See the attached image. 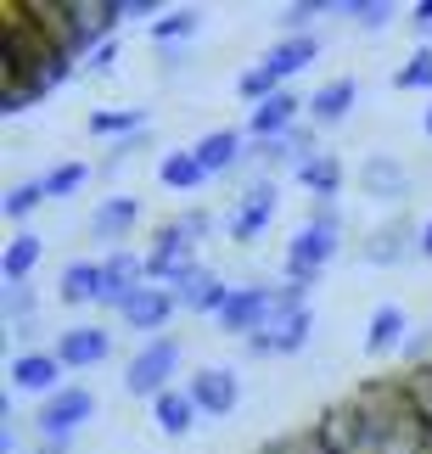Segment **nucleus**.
Returning <instances> with one entry per match:
<instances>
[{
    "mask_svg": "<svg viewBox=\"0 0 432 454\" xmlns=\"http://www.w3.org/2000/svg\"><path fill=\"white\" fill-rule=\"evenodd\" d=\"M332 253H337V214H332V202H320V207H315V219H309L303 231H298V241L287 247V270H292V281L309 286L320 264H332Z\"/></svg>",
    "mask_w": 432,
    "mask_h": 454,
    "instance_id": "1",
    "label": "nucleus"
},
{
    "mask_svg": "<svg viewBox=\"0 0 432 454\" xmlns=\"http://www.w3.org/2000/svg\"><path fill=\"white\" fill-rule=\"evenodd\" d=\"M202 236H208V214H185L180 224H169V231L158 236V247H152V258H146V275H158V281H180L185 270H197L192 253H197Z\"/></svg>",
    "mask_w": 432,
    "mask_h": 454,
    "instance_id": "2",
    "label": "nucleus"
},
{
    "mask_svg": "<svg viewBox=\"0 0 432 454\" xmlns=\"http://www.w3.org/2000/svg\"><path fill=\"white\" fill-rule=\"evenodd\" d=\"M175 364H180V342L175 337H152L141 354L130 359V371H124V387L135 398H158L169 387V376H175Z\"/></svg>",
    "mask_w": 432,
    "mask_h": 454,
    "instance_id": "3",
    "label": "nucleus"
},
{
    "mask_svg": "<svg viewBox=\"0 0 432 454\" xmlns=\"http://www.w3.org/2000/svg\"><path fill=\"white\" fill-rule=\"evenodd\" d=\"M270 320H275V292L270 286H236L231 303H224V314H219V325L231 331V337H247V342L264 337Z\"/></svg>",
    "mask_w": 432,
    "mask_h": 454,
    "instance_id": "4",
    "label": "nucleus"
},
{
    "mask_svg": "<svg viewBox=\"0 0 432 454\" xmlns=\"http://www.w3.org/2000/svg\"><path fill=\"white\" fill-rule=\"evenodd\" d=\"M90 415H96L90 387H62V393H51L45 410H40V438H74Z\"/></svg>",
    "mask_w": 432,
    "mask_h": 454,
    "instance_id": "5",
    "label": "nucleus"
},
{
    "mask_svg": "<svg viewBox=\"0 0 432 454\" xmlns=\"http://www.w3.org/2000/svg\"><path fill=\"white\" fill-rule=\"evenodd\" d=\"M231 292L236 286H219V275H208V270H185L180 281H175V298L192 309V314H224Z\"/></svg>",
    "mask_w": 432,
    "mask_h": 454,
    "instance_id": "6",
    "label": "nucleus"
},
{
    "mask_svg": "<svg viewBox=\"0 0 432 454\" xmlns=\"http://www.w3.org/2000/svg\"><path fill=\"white\" fill-rule=\"evenodd\" d=\"M113 354V337L101 325H74V331H62L57 337V359L62 364H74V371H84V364H101Z\"/></svg>",
    "mask_w": 432,
    "mask_h": 454,
    "instance_id": "7",
    "label": "nucleus"
},
{
    "mask_svg": "<svg viewBox=\"0 0 432 454\" xmlns=\"http://www.w3.org/2000/svg\"><path fill=\"white\" fill-rule=\"evenodd\" d=\"M270 214H275V185L270 180L247 185V191H241V202H236V214H231V236L236 241H253L270 224Z\"/></svg>",
    "mask_w": 432,
    "mask_h": 454,
    "instance_id": "8",
    "label": "nucleus"
},
{
    "mask_svg": "<svg viewBox=\"0 0 432 454\" xmlns=\"http://www.w3.org/2000/svg\"><path fill=\"white\" fill-rule=\"evenodd\" d=\"M141 270H146V258L113 253L107 264H101V303H118V309H124L135 292H141Z\"/></svg>",
    "mask_w": 432,
    "mask_h": 454,
    "instance_id": "9",
    "label": "nucleus"
},
{
    "mask_svg": "<svg viewBox=\"0 0 432 454\" xmlns=\"http://www.w3.org/2000/svg\"><path fill=\"white\" fill-rule=\"evenodd\" d=\"M185 393H192V404H197L202 415H231V410H236V376L219 371V364H214V371H197Z\"/></svg>",
    "mask_w": 432,
    "mask_h": 454,
    "instance_id": "10",
    "label": "nucleus"
},
{
    "mask_svg": "<svg viewBox=\"0 0 432 454\" xmlns=\"http://www.w3.org/2000/svg\"><path fill=\"white\" fill-rule=\"evenodd\" d=\"M175 303H180L175 292H163V286H141L118 314H124L135 331H163V325H169V314H175Z\"/></svg>",
    "mask_w": 432,
    "mask_h": 454,
    "instance_id": "11",
    "label": "nucleus"
},
{
    "mask_svg": "<svg viewBox=\"0 0 432 454\" xmlns=\"http://www.w3.org/2000/svg\"><path fill=\"white\" fill-rule=\"evenodd\" d=\"M315 438H320L326 449H332V454H354L359 443H365V415L349 410V404H342V410H326Z\"/></svg>",
    "mask_w": 432,
    "mask_h": 454,
    "instance_id": "12",
    "label": "nucleus"
},
{
    "mask_svg": "<svg viewBox=\"0 0 432 454\" xmlns=\"http://www.w3.org/2000/svg\"><path fill=\"white\" fill-rule=\"evenodd\" d=\"M298 107H303V101L292 96V90H275L270 101H258V107H253V124H247V129L258 135V141H275V135H287V129H292Z\"/></svg>",
    "mask_w": 432,
    "mask_h": 454,
    "instance_id": "13",
    "label": "nucleus"
},
{
    "mask_svg": "<svg viewBox=\"0 0 432 454\" xmlns=\"http://www.w3.org/2000/svg\"><path fill=\"white\" fill-rule=\"evenodd\" d=\"M359 185H365L371 197H388V202L410 197V174L393 163V157H365V168H359Z\"/></svg>",
    "mask_w": 432,
    "mask_h": 454,
    "instance_id": "14",
    "label": "nucleus"
},
{
    "mask_svg": "<svg viewBox=\"0 0 432 454\" xmlns=\"http://www.w3.org/2000/svg\"><path fill=\"white\" fill-rule=\"evenodd\" d=\"M57 376H62V359L57 354H17L12 359V381L23 393H51V387H57Z\"/></svg>",
    "mask_w": 432,
    "mask_h": 454,
    "instance_id": "15",
    "label": "nucleus"
},
{
    "mask_svg": "<svg viewBox=\"0 0 432 454\" xmlns=\"http://www.w3.org/2000/svg\"><path fill=\"white\" fill-rule=\"evenodd\" d=\"M303 107L315 113V124H342V118H349V107H354V79H332V84H320V90L309 96Z\"/></svg>",
    "mask_w": 432,
    "mask_h": 454,
    "instance_id": "16",
    "label": "nucleus"
},
{
    "mask_svg": "<svg viewBox=\"0 0 432 454\" xmlns=\"http://www.w3.org/2000/svg\"><path fill=\"white\" fill-rule=\"evenodd\" d=\"M315 51H320V45L309 40V34H303V40H281V45H275L270 57H264V74L281 84V79H292V74H303V67L315 62Z\"/></svg>",
    "mask_w": 432,
    "mask_h": 454,
    "instance_id": "17",
    "label": "nucleus"
},
{
    "mask_svg": "<svg viewBox=\"0 0 432 454\" xmlns=\"http://www.w3.org/2000/svg\"><path fill=\"white\" fill-rule=\"evenodd\" d=\"M192 152H197V163L208 168V174H224V168H231L247 146H241V135H236V129H214V135H202Z\"/></svg>",
    "mask_w": 432,
    "mask_h": 454,
    "instance_id": "18",
    "label": "nucleus"
},
{
    "mask_svg": "<svg viewBox=\"0 0 432 454\" xmlns=\"http://www.w3.org/2000/svg\"><path fill=\"white\" fill-rule=\"evenodd\" d=\"M365 348L371 354H393V348H405V309L382 303L371 314V331H365Z\"/></svg>",
    "mask_w": 432,
    "mask_h": 454,
    "instance_id": "19",
    "label": "nucleus"
},
{
    "mask_svg": "<svg viewBox=\"0 0 432 454\" xmlns=\"http://www.w3.org/2000/svg\"><path fill=\"white\" fill-rule=\"evenodd\" d=\"M135 214H141V207H135L130 197H107V202H101L96 214H90V236H101V241H118V236H124L130 224H135Z\"/></svg>",
    "mask_w": 432,
    "mask_h": 454,
    "instance_id": "20",
    "label": "nucleus"
},
{
    "mask_svg": "<svg viewBox=\"0 0 432 454\" xmlns=\"http://www.w3.org/2000/svg\"><path fill=\"white\" fill-rule=\"evenodd\" d=\"M62 303H101V264H67L62 270Z\"/></svg>",
    "mask_w": 432,
    "mask_h": 454,
    "instance_id": "21",
    "label": "nucleus"
},
{
    "mask_svg": "<svg viewBox=\"0 0 432 454\" xmlns=\"http://www.w3.org/2000/svg\"><path fill=\"white\" fill-rule=\"evenodd\" d=\"M158 174H163V185H169V191H197L202 180H208V168L197 163V152H169Z\"/></svg>",
    "mask_w": 432,
    "mask_h": 454,
    "instance_id": "22",
    "label": "nucleus"
},
{
    "mask_svg": "<svg viewBox=\"0 0 432 454\" xmlns=\"http://www.w3.org/2000/svg\"><path fill=\"white\" fill-rule=\"evenodd\" d=\"M192 421H197V404H192V393H158V427L169 432V438L192 432Z\"/></svg>",
    "mask_w": 432,
    "mask_h": 454,
    "instance_id": "23",
    "label": "nucleus"
},
{
    "mask_svg": "<svg viewBox=\"0 0 432 454\" xmlns=\"http://www.w3.org/2000/svg\"><path fill=\"white\" fill-rule=\"evenodd\" d=\"M298 180H303L309 191H320V197H337L342 168H337V157H332V152H315V157H309V163L298 168Z\"/></svg>",
    "mask_w": 432,
    "mask_h": 454,
    "instance_id": "24",
    "label": "nucleus"
},
{
    "mask_svg": "<svg viewBox=\"0 0 432 454\" xmlns=\"http://www.w3.org/2000/svg\"><path fill=\"white\" fill-rule=\"evenodd\" d=\"M34 264H40V236H17L6 247V264H0V270H6V286H23Z\"/></svg>",
    "mask_w": 432,
    "mask_h": 454,
    "instance_id": "25",
    "label": "nucleus"
},
{
    "mask_svg": "<svg viewBox=\"0 0 432 454\" xmlns=\"http://www.w3.org/2000/svg\"><path fill=\"white\" fill-rule=\"evenodd\" d=\"M315 17H332V6H326V0H298V6H281L275 23L287 28V40H303V28L315 23Z\"/></svg>",
    "mask_w": 432,
    "mask_h": 454,
    "instance_id": "26",
    "label": "nucleus"
},
{
    "mask_svg": "<svg viewBox=\"0 0 432 454\" xmlns=\"http://www.w3.org/2000/svg\"><path fill=\"white\" fill-rule=\"evenodd\" d=\"M197 23H202V17H197L192 6H185V12H169V17H158V23H152V40H158V45L192 40V34H197Z\"/></svg>",
    "mask_w": 432,
    "mask_h": 454,
    "instance_id": "27",
    "label": "nucleus"
},
{
    "mask_svg": "<svg viewBox=\"0 0 432 454\" xmlns=\"http://www.w3.org/2000/svg\"><path fill=\"white\" fill-rule=\"evenodd\" d=\"M90 129H96V135H130V141H135V135L146 129V113H141V107H135V113H96Z\"/></svg>",
    "mask_w": 432,
    "mask_h": 454,
    "instance_id": "28",
    "label": "nucleus"
},
{
    "mask_svg": "<svg viewBox=\"0 0 432 454\" xmlns=\"http://www.w3.org/2000/svg\"><path fill=\"white\" fill-rule=\"evenodd\" d=\"M365 258L371 264H399L405 258V231L393 224V231H382V236H371V247H365Z\"/></svg>",
    "mask_w": 432,
    "mask_h": 454,
    "instance_id": "29",
    "label": "nucleus"
},
{
    "mask_svg": "<svg viewBox=\"0 0 432 454\" xmlns=\"http://www.w3.org/2000/svg\"><path fill=\"white\" fill-rule=\"evenodd\" d=\"M40 185H45V197H74V191L84 185V163H62V168H51Z\"/></svg>",
    "mask_w": 432,
    "mask_h": 454,
    "instance_id": "30",
    "label": "nucleus"
},
{
    "mask_svg": "<svg viewBox=\"0 0 432 454\" xmlns=\"http://www.w3.org/2000/svg\"><path fill=\"white\" fill-rule=\"evenodd\" d=\"M40 202H45V185H12V191H6V202H0V207H6V219H28V214H34Z\"/></svg>",
    "mask_w": 432,
    "mask_h": 454,
    "instance_id": "31",
    "label": "nucleus"
},
{
    "mask_svg": "<svg viewBox=\"0 0 432 454\" xmlns=\"http://www.w3.org/2000/svg\"><path fill=\"white\" fill-rule=\"evenodd\" d=\"M427 84H432V51L421 45L416 57L399 67V90H427Z\"/></svg>",
    "mask_w": 432,
    "mask_h": 454,
    "instance_id": "32",
    "label": "nucleus"
},
{
    "mask_svg": "<svg viewBox=\"0 0 432 454\" xmlns=\"http://www.w3.org/2000/svg\"><path fill=\"white\" fill-rule=\"evenodd\" d=\"M342 12H349L359 28H388V17H393L388 0H376V6H371V0H354V6H342Z\"/></svg>",
    "mask_w": 432,
    "mask_h": 454,
    "instance_id": "33",
    "label": "nucleus"
},
{
    "mask_svg": "<svg viewBox=\"0 0 432 454\" xmlns=\"http://www.w3.org/2000/svg\"><path fill=\"white\" fill-rule=\"evenodd\" d=\"M6 314L17 320V331L28 337V314H34V292H28V281H23V286H6Z\"/></svg>",
    "mask_w": 432,
    "mask_h": 454,
    "instance_id": "34",
    "label": "nucleus"
},
{
    "mask_svg": "<svg viewBox=\"0 0 432 454\" xmlns=\"http://www.w3.org/2000/svg\"><path fill=\"white\" fill-rule=\"evenodd\" d=\"M241 96H264L270 101L275 96V79L264 74V67H253V74H241Z\"/></svg>",
    "mask_w": 432,
    "mask_h": 454,
    "instance_id": "35",
    "label": "nucleus"
},
{
    "mask_svg": "<svg viewBox=\"0 0 432 454\" xmlns=\"http://www.w3.org/2000/svg\"><path fill=\"white\" fill-rule=\"evenodd\" d=\"M135 17H152V0H118V23H135Z\"/></svg>",
    "mask_w": 432,
    "mask_h": 454,
    "instance_id": "36",
    "label": "nucleus"
},
{
    "mask_svg": "<svg viewBox=\"0 0 432 454\" xmlns=\"http://www.w3.org/2000/svg\"><path fill=\"white\" fill-rule=\"evenodd\" d=\"M113 57H118V45H113V40H107V45H96V51H90V67H96V74H107Z\"/></svg>",
    "mask_w": 432,
    "mask_h": 454,
    "instance_id": "37",
    "label": "nucleus"
},
{
    "mask_svg": "<svg viewBox=\"0 0 432 454\" xmlns=\"http://www.w3.org/2000/svg\"><path fill=\"white\" fill-rule=\"evenodd\" d=\"M427 342H432V331H410V337H405V354H410V359H421V354H427Z\"/></svg>",
    "mask_w": 432,
    "mask_h": 454,
    "instance_id": "38",
    "label": "nucleus"
},
{
    "mask_svg": "<svg viewBox=\"0 0 432 454\" xmlns=\"http://www.w3.org/2000/svg\"><path fill=\"white\" fill-rule=\"evenodd\" d=\"M410 23H416V34H432V0H427V6H416V12H410Z\"/></svg>",
    "mask_w": 432,
    "mask_h": 454,
    "instance_id": "39",
    "label": "nucleus"
},
{
    "mask_svg": "<svg viewBox=\"0 0 432 454\" xmlns=\"http://www.w3.org/2000/svg\"><path fill=\"white\" fill-rule=\"evenodd\" d=\"M67 443L74 438H40V454H67Z\"/></svg>",
    "mask_w": 432,
    "mask_h": 454,
    "instance_id": "40",
    "label": "nucleus"
},
{
    "mask_svg": "<svg viewBox=\"0 0 432 454\" xmlns=\"http://www.w3.org/2000/svg\"><path fill=\"white\" fill-rule=\"evenodd\" d=\"M421 253L432 258V224H427V231H421Z\"/></svg>",
    "mask_w": 432,
    "mask_h": 454,
    "instance_id": "41",
    "label": "nucleus"
},
{
    "mask_svg": "<svg viewBox=\"0 0 432 454\" xmlns=\"http://www.w3.org/2000/svg\"><path fill=\"white\" fill-rule=\"evenodd\" d=\"M427 135H432V113H427Z\"/></svg>",
    "mask_w": 432,
    "mask_h": 454,
    "instance_id": "42",
    "label": "nucleus"
}]
</instances>
